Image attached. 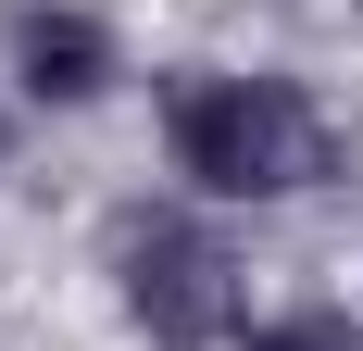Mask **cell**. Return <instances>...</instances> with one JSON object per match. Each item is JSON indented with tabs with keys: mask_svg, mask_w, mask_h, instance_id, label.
I'll return each instance as SVG.
<instances>
[{
	"mask_svg": "<svg viewBox=\"0 0 363 351\" xmlns=\"http://www.w3.org/2000/svg\"><path fill=\"white\" fill-rule=\"evenodd\" d=\"M150 139H163V176L213 213H289L351 176L338 113L276 63H176L150 88Z\"/></svg>",
	"mask_w": 363,
	"mask_h": 351,
	"instance_id": "cell-1",
	"label": "cell"
},
{
	"mask_svg": "<svg viewBox=\"0 0 363 351\" xmlns=\"http://www.w3.org/2000/svg\"><path fill=\"white\" fill-rule=\"evenodd\" d=\"M101 288L138 351H238L263 314L238 213L188 201V188H138V201L101 213Z\"/></svg>",
	"mask_w": 363,
	"mask_h": 351,
	"instance_id": "cell-2",
	"label": "cell"
},
{
	"mask_svg": "<svg viewBox=\"0 0 363 351\" xmlns=\"http://www.w3.org/2000/svg\"><path fill=\"white\" fill-rule=\"evenodd\" d=\"M125 75L138 63L101 0H0V88L26 113H101Z\"/></svg>",
	"mask_w": 363,
	"mask_h": 351,
	"instance_id": "cell-3",
	"label": "cell"
},
{
	"mask_svg": "<svg viewBox=\"0 0 363 351\" xmlns=\"http://www.w3.org/2000/svg\"><path fill=\"white\" fill-rule=\"evenodd\" d=\"M238 351H363V314L351 301H263Z\"/></svg>",
	"mask_w": 363,
	"mask_h": 351,
	"instance_id": "cell-4",
	"label": "cell"
},
{
	"mask_svg": "<svg viewBox=\"0 0 363 351\" xmlns=\"http://www.w3.org/2000/svg\"><path fill=\"white\" fill-rule=\"evenodd\" d=\"M26 163V101H13V88H0V176Z\"/></svg>",
	"mask_w": 363,
	"mask_h": 351,
	"instance_id": "cell-5",
	"label": "cell"
}]
</instances>
